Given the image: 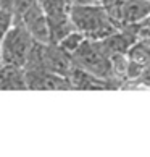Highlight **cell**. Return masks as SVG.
I'll use <instances>...</instances> for the list:
<instances>
[{
	"label": "cell",
	"mask_w": 150,
	"mask_h": 157,
	"mask_svg": "<svg viewBox=\"0 0 150 157\" xmlns=\"http://www.w3.org/2000/svg\"><path fill=\"white\" fill-rule=\"evenodd\" d=\"M70 20L78 31L84 33L89 40H99L119 28L108 18L107 10L99 3H71Z\"/></svg>",
	"instance_id": "6da1fadb"
},
{
	"label": "cell",
	"mask_w": 150,
	"mask_h": 157,
	"mask_svg": "<svg viewBox=\"0 0 150 157\" xmlns=\"http://www.w3.org/2000/svg\"><path fill=\"white\" fill-rule=\"evenodd\" d=\"M34 42L36 40L31 37L24 25L20 20H13L10 28L0 37V63L24 67Z\"/></svg>",
	"instance_id": "7a4b0ae2"
},
{
	"label": "cell",
	"mask_w": 150,
	"mask_h": 157,
	"mask_svg": "<svg viewBox=\"0 0 150 157\" xmlns=\"http://www.w3.org/2000/svg\"><path fill=\"white\" fill-rule=\"evenodd\" d=\"M73 65H76L79 68H82L84 71H87L90 75H94L97 78L112 81L115 84V81L112 78V65H110V59H107L105 55H102L94 42L89 39H86L82 44L79 45V49L71 55ZM116 86V84H115ZM118 88V86H116Z\"/></svg>",
	"instance_id": "3957f363"
},
{
	"label": "cell",
	"mask_w": 150,
	"mask_h": 157,
	"mask_svg": "<svg viewBox=\"0 0 150 157\" xmlns=\"http://www.w3.org/2000/svg\"><path fill=\"white\" fill-rule=\"evenodd\" d=\"M20 20L24 28L29 31L31 37L39 44H49L50 42V31H49V25H47V18H45V13L42 7H40L39 0H34V2L27 7L24 11L21 13Z\"/></svg>",
	"instance_id": "277c9868"
},
{
	"label": "cell",
	"mask_w": 150,
	"mask_h": 157,
	"mask_svg": "<svg viewBox=\"0 0 150 157\" xmlns=\"http://www.w3.org/2000/svg\"><path fill=\"white\" fill-rule=\"evenodd\" d=\"M40 68L45 71L68 76L70 70L73 67L71 55H68L61 47H58L53 42L40 44Z\"/></svg>",
	"instance_id": "5b68a950"
},
{
	"label": "cell",
	"mask_w": 150,
	"mask_h": 157,
	"mask_svg": "<svg viewBox=\"0 0 150 157\" xmlns=\"http://www.w3.org/2000/svg\"><path fill=\"white\" fill-rule=\"evenodd\" d=\"M24 70V79L27 89H71V84L66 76L55 75L50 71H45L42 68H23Z\"/></svg>",
	"instance_id": "8992f818"
},
{
	"label": "cell",
	"mask_w": 150,
	"mask_h": 157,
	"mask_svg": "<svg viewBox=\"0 0 150 157\" xmlns=\"http://www.w3.org/2000/svg\"><path fill=\"white\" fill-rule=\"evenodd\" d=\"M137 39L132 33L128 31H115L110 36L99 39V40H92L94 45L97 47V50L102 55H105L107 59H110L113 55H119V54H128V50L137 42Z\"/></svg>",
	"instance_id": "52a82bcc"
},
{
	"label": "cell",
	"mask_w": 150,
	"mask_h": 157,
	"mask_svg": "<svg viewBox=\"0 0 150 157\" xmlns=\"http://www.w3.org/2000/svg\"><path fill=\"white\" fill-rule=\"evenodd\" d=\"M121 26L139 25L150 16V0H119Z\"/></svg>",
	"instance_id": "ba28073f"
},
{
	"label": "cell",
	"mask_w": 150,
	"mask_h": 157,
	"mask_svg": "<svg viewBox=\"0 0 150 157\" xmlns=\"http://www.w3.org/2000/svg\"><path fill=\"white\" fill-rule=\"evenodd\" d=\"M66 78L71 84V89H113V88H116L112 81L97 78L76 65L71 67Z\"/></svg>",
	"instance_id": "9c48e42d"
},
{
	"label": "cell",
	"mask_w": 150,
	"mask_h": 157,
	"mask_svg": "<svg viewBox=\"0 0 150 157\" xmlns=\"http://www.w3.org/2000/svg\"><path fill=\"white\" fill-rule=\"evenodd\" d=\"M0 89H7V91L27 89L23 67L3 65V63H0Z\"/></svg>",
	"instance_id": "30bf717a"
},
{
	"label": "cell",
	"mask_w": 150,
	"mask_h": 157,
	"mask_svg": "<svg viewBox=\"0 0 150 157\" xmlns=\"http://www.w3.org/2000/svg\"><path fill=\"white\" fill-rule=\"evenodd\" d=\"M86 39H87V37H86L84 33L74 29V31H71L70 34H66V36L63 37L61 40H58V42H57V45H58V47H61L68 55H73Z\"/></svg>",
	"instance_id": "8fae6325"
}]
</instances>
